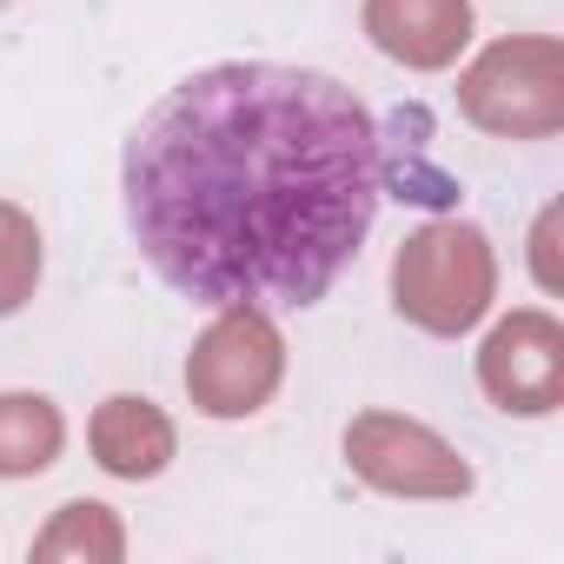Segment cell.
<instances>
[{"label":"cell","mask_w":564,"mask_h":564,"mask_svg":"<svg viewBox=\"0 0 564 564\" xmlns=\"http://www.w3.org/2000/svg\"><path fill=\"white\" fill-rule=\"evenodd\" d=\"M458 120L485 140H557L564 133V47L557 34H505L458 61Z\"/></svg>","instance_id":"3957f363"},{"label":"cell","mask_w":564,"mask_h":564,"mask_svg":"<svg viewBox=\"0 0 564 564\" xmlns=\"http://www.w3.org/2000/svg\"><path fill=\"white\" fill-rule=\"evenodd\" d=\"M67 452V412L47 392H0V478L21 485L54 471Z\"/></svg>","instance_id":"9c48e42d"},{"label":"cell","mask_w":564,"mask_h":564,"mask_svg":"<svg viewBox=\"0 0 564 564\" xmlns=\"http://www.w3.org/2000/svg\"><path fill=\"white\" fill-rule=\"evenodd\" d=\"M339 458L346 471L379 491V498H405V505H458L478 491L471 458L425 419L392 412V405H366L346 419L339 432Z\"/></svg>","instance_id":"5b68a950"},{"label":"cell","mask_w":564,"mask_h":564,"mask_svg":"<svg viewBox=\"0 0 564 564\" xmlns=\"http://www.w3.org/2000/svg\"><path fill=\"white\" fill-rule=\"evenodd\" d=\"M359 34L372 41L379 61L405 74H452L471 54L478 14H471V0H366Z\"/></svg>","instance_id":"52a82bcc"},{"label":"cell","mask_w":564,"mask_h":564,"mask_svg":"<svg viewBox=\"0 0 564 564\" xmlns=\"http://www.w3.org/2000/svg\"><path fill=\"white\" fill-rule=\"evenodd\" d=\"M557 226H564V206H544L531 226V279L544 300H557Z\"/></svg>","instance_id":"7c38bea8"},{"label":"cell","mask_w":564,"mask_h":564,"mask_svg":"<svg viewBox=\"0 0 564 564\" xmlns=\"http://www.w3.org/2000/svg\"><path fill=\"white\" fill-rule=\"evenodd\" d=\"M379 199L372 107L339 74L293 61H213L173 80L120 147L127 232L199 306H319L359 259Z\"/></svg>","instance_id":"6da1fadb"},{"label":"cell","mask_w":564,"mask_h":564,"mask_svg":"<svg viewBox=\"0 0 564 564\" xmlns=\"http://www.w3.org/2000/svg\"><path fill=\"white\" fill-rule=\"evenodd\" d=\"M386 293L412 333L465 339L498 306V246L478 219H425L399 239Z\"/></svg>","instance_id":"7a4b0ae2"},{"label":"cell","mask_w":564,"mask_h":564,"mask_svg":"<svg viewBox=\"0 0 564 564\" xmlns=\"http://www.w3.org/2000/svg\"><path fill=\"white\" fill-rule=\"evenodd\" d=\"M471 379L505 419H551L564 405V319L551 306H511L485 326Z\"/></svg>","instance_id":"8992f818"},{"label":"cell","mask_w":564,"mask_h":564,"mask_svg":"<svg viewBox=\"0 0 564 564\" xmlns=\"http://www.w3.org/2000/svg\"><path fill=\"white\" fill-rule=\"evenodd\" d=\"M87 452L107 478L120 485H153L173 471L180 458V425L166 405H153L147 392H107L87 419Z\"/></svg>","instance_id":"ba28073f"},{"label":"cell","mask_w":564,"mask_h":564,"mask_svg":"<svg viewBox=\"0 0 564 564\" xmlns=\"http://www.w3.org/2000/svg\"><path fill=\"white\" fill-rule=\"evenodd\" d=\"M180 386H186V405L213 425H246L259 419L279 386H286V333L265 306H213V319L199 326L186 366H180Z\"/></svg>","instance_id":"277c9868"},{"label":"cell","mask_w":564,"mask_h":564,"mask_svg":"<svg viewBox=\"0 0 564 564\" xmlns=\"http://www.w3.org/2000/svg\"><path fill=\"white\" fill-rule=\"evenodd\" d=\"M47 279V239H41V219L21 206V199H0V319H14L34 306Z\"/></svg>","instance_id":"8fae6325"},{"label":"cell","mask_w":564,"mask_h":564,"mask_svg":"<svg viewBox=\"0 0 564 564\" xmlns=\"http://www.w3.org/2000/svg\"><path fill=\"white\" fill-rule=\"evenodd\" d=\"M34 564H120L127 557V518L107 498H67L34 531Z\"/></svg>","instance_id":"30bf717a"}]
</instances>
